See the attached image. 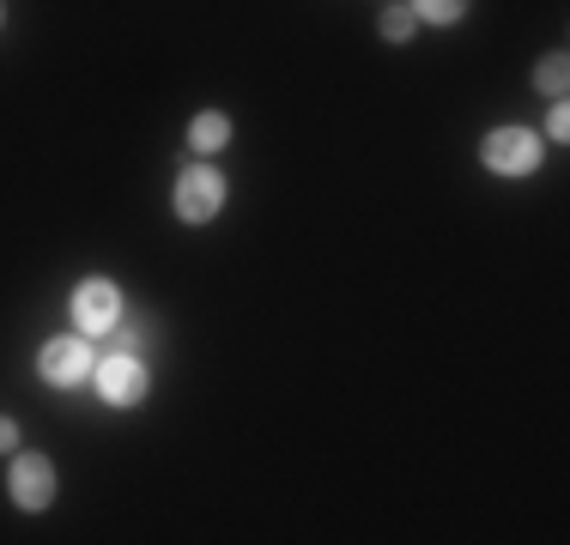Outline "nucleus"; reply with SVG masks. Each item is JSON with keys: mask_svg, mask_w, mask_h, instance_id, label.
<instances>
[{"mask_svg": "<svg viewBox=\"0 0 570 545\" xmlns=\"http://www.w3.org/2000/svg\"><path fill=\"white\" fill-rule=\"evenodd\" d=\"M170 207H176L183 225H207V218H219V207H225V176L213 170V164H183V170H176Z\"/></svg>", "mask_w": 570, "mask_h": 545, "instance_id": "1", "label": "nucleus"}, {"mask_svg": "<svg viewBox=\"0 0 570 545\" xmlns=\"http://www.w3.org/2000/svg\"><path fill=\"white\" fill-rule=\"evenodd\" d=\"M480 158L492 176H510V182L515 176H534L540 170V133L534 128H492L480 146Z\"/></svg>", "mask_w": 570, "mask_h": 545, "instance_id": "2", "label": "nucleus"}, {"mask_svg": "<svg viewBox=\"0 0 570 545\" xmlns=\"http://www.w3.org/2000/svg\"><path fill=\"white\" fill-rule=\"evenodd\" d=\"M116 321H121L116 279H79L73 285V327H79V334L104 339V334H116Z\"/></svg>", "mask_w": 570, "mask_h": 545, "instance_id": "3", "label": "nucleus"}, {"mask_svg": "<svg viewBox=\"0 0 570 545\" xmlns=\"http://www.w3.org/2000/svg\"><path fill=\"white\" fill-rule=\"evenodd\" d=\"M98 364H91V346L86 334L79 339H43V351H37V376L49 382V388H79Z\"/></svg>", "mask_w": 570, "mask_h": 545, "instance_id": "4", "label": "nucleus"}, {"mask_svg": "<svg viewBox=\"0 0 570 545\" xmlns=\"http://www.w3.org/2000/svg\"><path fill=\"white\" fill-rule=\"evenodd\" d=\"M146 388H153V376H146V364L134 351H116V358L98 364V400L104 406H140Z\"/></svg>", "mask_w": 570, "mask_h": 545, "instance_id": "5", "label": "nucleus"}, {"mask_svg": "<svg viewBox=\"0 0 570 545\" xmlns=\"http://www.w3.org/2000/svg\"><path fill=\"white\" fill-rule=\"evenodd\" d=\"M7 485H12V503H19V509H49V503H56V460L19 455L7 473Z\"/></svg>", "mask_w": 570, "mask_h": 545, "instance_id": "6", "label": "nucleus"}, {"mask_svg": "<svg viewBox=\"0 0 570 545\" xmlns=\"http://www.w3.org/2000/svg\"><path fill=\"white\" fill-rule=\"evenodd\" d=\"M188 146H195V152H225L230 146V116L225 109H200V116H188Z\"/></svg>", "mask_w": 570, "mask_h": 545, "instance_id": "7", "label": "nucleus"}, {"mask_svg": "<svg viewBox=\"0 0 570 545\" xmlns=\"http://www.w3.org/2000/svg\"><path fill=\"white\" fill-rule=\"evenodd\" d=\"M534 86L547 91V98H564V86H570V61H564V54H547V61L534 67Z\"/></svg>", "mask_w": 570, "mask_h": 545, "instance_id": "8", "label": "nucleus"}, {"mask_svg": "<svg viewBox=\"0 0 570 545\" xmlns=\"http://www.w3.org/2000/svg\"><path fill=\"white\" fill-rule=\"evenodd\" d=\"M468 12V0H413V19L419 24H455Z\"/></svg>", "mask_w": 570, "mask_h": 545, "instance_id": "9", "label": "nucleus"}, {"mask_svg": "<svg viewBox=\"0 0 570 545\" xmlns=\"http://www.w3.org/2000/svg\"><path fill=\"white\" fill-rule=\"evenodd\" d=\"M376 31H383V43H406V37L419 31V19H413V7H389L383 19H376Z\"/></svg>", "mask_w": 570, "mask_h": 545, "instance_id": "10", "label": "nucleus"}, {"mask_svg": "<svg viewBox=\"0 0 570 545\" xmlns=\"http://www.w3.org/2000/svg\"><path fill=\"white\" fill-rule=\"evenodd\" d=\"M547 133H552V140H570V109H564V103H552V116H547Z\"/></svg>", "mask_w": 570, "mask_h": 545, "instance_id": "11", "label": "nucleus"}, {"mask_svg": "<svg viewBox=\"0 0 570 545\" xmlns=\"http://www.w3.org/2000/svg\"><path fill=\"white\" fill-rule=\"evenodd\" d=\"M7 448H19V425H12V418H0V455H7Z\"/></svg>", "mask_w": 570, "mask_h": 545, "instance_id": "12", "label": "nucleus"}, {"mask_svg": "<svg viewBox=\"0 0 570 545\" xmlns=\"http://www.w3.org/2000/svg\"><path fill=\"white\" fill-rule=\"evenodd\" d=\"M0 19H7V7H0Z\"/></svg>", "mask_w": 570, "mask_h": 545, "instance_id": "13", "label": "nucleus"}]
</instances>
